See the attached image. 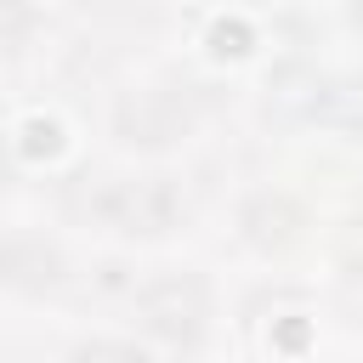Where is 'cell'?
I'll return each mask as SVG.
<instances>
[{
	"mask_svg": "<svg viewBox=\"0 0 363 363\" xmlns=\"http://www.w3.org/2000/svg\"><path fill=\"white\" fill-rule=\"evenodd\" d=\"M85 221L108 238H125V244H153V238H170L182 221H187V193L176 176L164 170H130V176H102L91 193H85Z\"/></svg>",
	"mask_w": 363,
	"mask_h": 363,
	"instance_id": "obj_1",
	"label": "cell"
},
{
	"mask_svg": "<svg viewBox=\"0 0 363 363\" xmlns=\"http://www.w3.org/2000/svg\"><path fill=\"white\" fill-rule=\"evenodd\" d=\"M204 108H199V91L193 85H176V79H136L113 96L108 108V125H113V142L130 147V153H164V147H182L193 130H199Z\"/></svg>",
	"mask_w": 363,
	"mask_h": 363,
	"instance_id": "obj_2",
	"label": "cell"
},
{
	"mask_svg": "<svg viewBox=\"0 0 363 363\" xmlns=\"http://www.w3.org/2000/svg\"><path fill=\"white\" fill-rule=\"evenodd\" d=\"M130 312H136V329L153 335V340H164V346H199V340L210 335V318H216L210 284H204L193 267H164V272H153V278L136 289Z\"/></svg>",
	"mask_w": 363,
	"mask_h": 363,
	"instance_id": "obj_3",
	"label": "cell"
},
{
	"mask_svg": "<svg viewBox=\"0 0 363 363\" xmlns=\"http://www.w3.org/2000/svg\"><path fill=\"white\" fill-rule=\"evenodd\" d=\"M357 85L329 74V68H312V62H289L267 79V113L289 130H306V125H352L357 113Z\"/></svg>",
	"mask_w": 363,
	"mask_h": 363,
	"instance_id": "obj_4",
	"label": "cell"
},
{
	"mask_svg": "<svg viewBox=\"0 0 363 363\" xmlns=\"http://www.w3.org/2000/svg\"><path fill=\"white\" fill-rule=\"evenodd\" d=\"M68 284V255L57 238L34 233V227H17V233H0V289L6 295H57Z\"/></svg>",
	"mask_w": 363,
	"mask_h": 363,
	"instance_id": "obj_5",
	"label": "cell"
},
{
	"mask_svg": "<svg viewBox=\"0 0 363 363\" xmlns=\"http://www.w3.org/2000/svg\"><path fill=\"white\" fill-rule=\"evenodd\" d=\"M301 233H306V210H301V199H289L278 187L250 193L238 210V238L261 255H284L289 244H301Z\"/></svg>",
	"mask_w": 363,
	"mask_h": 363,
	"instance_id": "obj_6",
	"label": "cell"
},
{
	"mask_svg": "<svg viewBox=\"0 0 363 363\" xmlns=\"http://www.w3.org/2000/svg\"><path fill=\"white\" fill-rule=\"evenodd\" d=\"M68 363H153L136 340H119V335H96V340H79L68 352Z\"/></svg>",
	"mask_w": 363,
	"mask_h": 363,
	"instance_id": "obj_7",
	"label": "cell"
},
{
	"mask_svg": "<svg viewBox=\"0 0 363 363\" xmlns=\"http://www.w3.org/2000/svg\"><path fill=\"white\" fill-rule=\"evenodd\" d=\"M34 28H40V11H28V6H0V57H17V51L34 40Z\"/></svg>",
	"mask_w": 363,
	"mask_h": 363,
	"instance_id": "obj_8",
	"label": "cell"
},
{
	"mask_svg": "<svg viewBox=\"0 0 363 363\" xmlns=\"http://www.w3.org/2000/svg\"><path fill=\"white\" fill-rule=\"evenodd\" d=\"M340 312L352 323H363V261H346L340 267Z\"/></svg>",
	"mask_w": 363,
	"mask_h": 363,
	"instance_id": "obj_9",
	"label": "cell"
},
{
	"mask_svg": "<svg viewBox=\"0 0 363 363\" xmlns=\"http://www.w3.org/2000/svg\"><path fill=\"white\" fill-rule=\"evenodd\" d=\"M0 187H11V153H6V136H0Z\"/></svg>",
	"mask_w": 363,
	"mask_h": 363,
	"instance_id": "obj_10",
	"label": "cell"
}]
</instances>
